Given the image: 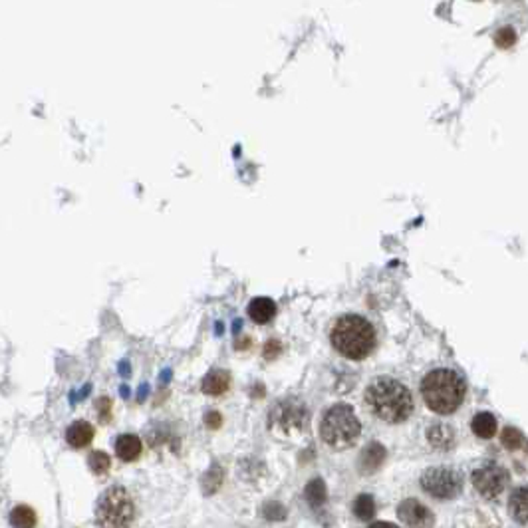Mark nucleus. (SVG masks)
Returning a JSON list of instances; mask_svg holds the SVG:
<instances>
[{"instance_id":"5","label":"nucleus","mask_w":528,"mask_h":528,"mask_svg":"<svg viewBox=\"0 0 528 528\" xmlns=\"http://www.w3.org/2000/svg\"><path fill=\"white\" fill-rule=\"evenodd\" d=\"M135 514L133 500L124 486L108 488L97 502L96 522L99 527H127Z\"/></svg>"},{"instance_id":"3","label":"nucleus","mask_w":528,"mask_h":528,"mask_svg":"<svg viewBox=\"0 0 528 528\" xmlns=\"http://www.w3.org/2000/svg\"><path fill=\"white\" fill-rule=\"evenodd\" d=\"M330 340L340 356L347 360H363L374 352L375 330L365 318L346 314L333 322Z\"/></svg>"},{"instance_id":"9","label":"nucleus","mask_w":528,"mask_h":528,"mask_svg":"<svg viewBox=\"0 0 528 528\" xmlns=\"http://www.w3.org/2000/svg\"><path fill=\"white\" fill-rule=\"evenodd\" d=\"M397 516L407 527H433L435 516L429 509L415 499H405L397 506Z\"/></svg>"},{"instance_id":"6","label":"nucleus","mask_w":528,"mask_h":528,"mask_svg":"<svg viewBox=\"0 0 528 528\" xmlns=\"http://www.w3.org/2000/svg\"><path fill=\"white\" fill-rule=\"evenodd\" d=\"M306 419H308V413H306L304 403L296 397H286L270 409L268 427L274 433H282L288 437L304 429Z\"/></svg>"},{"instance_id":"21","label":"nucleus","mask_w":528,"mask_h":528,"mask_svg":"<svg viewBox=\"0 0 528 528\" xmlns=\"http://www.w3.org/2000/svg\"><path fill=\"white\" fill-rule=\"evenodd\" d=\"M88 463H90V469L96 472V475H104V472L110 471L111 467V459L108 453H104V451H94L90 459H88Z\"/></svg>"},{"instance_id":"11","label":"nucleus","mask_w":528,"mask_h":528,"mask_svg":"<svg viewBox=\"0 0 528 528\" xmlns=\"http://www.w3.org/2000/svg\"><path fill=\"white\" fill-rule=\"evenodd\" d=\"M427 441L431 443V447H435L439 451H449L455 443V431L443 423L431 425L427 429Z\"/></svg>"},{"instance_id":"12","label":"nucleus","mask_w":528,"mask_h":528,"mask_svg":"<svg viewBox=\"0 0 528 528\" xmlns=\"http://www.w3.org/2000/svg\"><path fill=\"white\" fill-rule=\"evenodd\" d=\"M115 453L125 463L135 461L141 455V439L138 435L125 433L122 437H117V441H115Z\"/></svg>"},{"instance_id":"2","label":"nucleus","mask_w":528,"mask_h":528,"mask_svg":"<svg viewBox=\"0 0 528 528\" xmlns=\"http://www.w3.org/2000/svg\"><path fill=\"white\" fill-rule=\"evenodd\" d=\"M421 395L431 411L439 415L455 413L467 395V381L455 370H433L421 381Z\"/></svg>"},{"instance_id":"20","label":"nucleus","mask_w":528,"mask_h":528,"mask_svg":"<svg viewBox=\"0 0 528 528\" xmlns=\"http://www.w3.org/2000/svg\"><path fill=\"white\" fill-rule=\"evenodd\" d=\"M500 441L506 449L511 451H516L525 445V435L520 429H514V427H504L502 429V435H500Z\"/></svg>"},{"instance_id":"1","label":"nucleus","mask_w":528,"mask_h":528,"mask_svg":"<svg viewBox=\"0 0 528 528\" xmlns=\"http://www.w3.org/2000/svg\"><path fill=\"white\" fill-rule=\"evenodd\" d=\"M365 405L377 419L386 423H403L413 413V395L395 377H375L365 389Z\"/></svg>"},{"instance_id":"22","label":"nucleus","mask_w":528,"mask_h":528,"mask_svg":"<svg viewBox=\"0 0 528 528\" xmlns=\"http://www.w3.org/2000/svg\"><path fill=\"white\" fill-rule=\"evenodd\" d=\"M306 497H308V500H310L314 506L322 504V502L326 500V486H324V483H322L320 479L312 481L310 485L306 486Z\"/></svg>"},{"instance_id":"19","label":"nucleus","mask_w":528,"mask_h":528,"mask_svg":"<svg viewBox=\"0 0 528 528\" xmlns=\"http://www.w3.org/2000/svg\"><path fill=\"white\" fill-rule=\"evenodd\" d=\"M10 525L13 527H34L36 525V514L30 506H16L10 514Z\"/></svg>"},{"instance_id":"7","label":"nucleus","mask_w":528,"mask_h":528,"mask_svg":"<svg viewBox=\"0 0 528 528\" xmlns=\"http://www.w3.org/2000/svg\"><path fill=\"white\" fill-rule=\"evenodd\" d=\"M421 486L433 499L451 500L463 488V477L449 467H431L421 475Z\"/></svg>"},{"instance_id":"4","label":"nucleus","mask_w":528,"mask_h":528,"mask_svg":"<svg viewBox=\"0 0 528 528\" xmlns=\"http://www.w3.org/2000/svg\"><path fill=\"white\" fill-rule=\"evenodd\" d=\"M361 433V423L354 407L346 403H336L332 405L320 423V435L324 443H328L332 449H347L358 441Z\"/></svg>"},{"instance_id":"10","label":"nucleus","mask_w":528,"mask_h":528,"mask_svg":"<svg viewBox=\"0 0 528 528\" xmlns=\"http://www.w3.org/2000/svg\"><path fill=\"white\" fill-rule=\"evenodd\" d=\"M249 316L256 324H268L270 320L277 316V304L272 298L258 296L254 300H250L249 304Z\"/></svg>"},{"instance_id":"16","label":"nucleus","mask_w":528,"mask_h":528,"mask_svg":"<svg viewBox=\"0 0 528 528\" xmlns=\"http://www.w3.org/2000/svg\"><path fill=\"white\" fill-rule=\"evenodd\" d=\"M471 429L477 437H481V439H490V437L497 435V419H495L493 413H488V411L477 413V415L472 417Z\"/></svg>"},{"instance_id":"8","label":"nucleus","mask_w":528,"mask_h":528,"mask_svg":"<svg viewBox=\"0 0 528 528\" xmlns=\"http://www.w3.org/2000/svg\"><path fill=\"white\" fill-rule=\"evenodd\" d=\"M471 481L479 495H483L485 499H497L509 483V472L499 463L486 461L485 465L472 471Z\"/></svg>"},{"instance_id":"23","label":"nucleus","mask_w":528,"mask_h":528,"mask_svg":"<svg viewBox=\"0 0 528 528\" xmlns=\"http://www.w3.org/2000/svg\"><path fill=\"white\" fill-rule=\"evenodd\" d=\"M495 42H497V46H500V48H511L514 42H516V34H514L513 28H502V30L497 32Z\"/></svg>"},{"instance_id":"25","label":"nucleus","mask_w":528,"mask_h":528,"mask_svg":"<svg viewBox=\"0 0 528 528\" xmlns=\"http://www.w3.org/2000/svg\"><path fill=\"white\" fill-rule=\"evenodd\" d=\"M207 425L208 427H221V415L219 413H207Z\"/></svg>"},{"instance_id":"14","label":"nucleus","mask_w":528,"mask_h":528,"mask_svg":"<svg viewBox=\"0 0 528 528\" xmlns=\"http://www.w3.org/2000/svg\"><path fill=\"white\" fill-rule=\"evenodd\" d=\"M383 459H386V449H383V445H379V443L368 445V447L361 451V457H360L361 472L377 471V469L381 467Z\"/></svg>"},{"instance_id":"17","label":"nucleus","mask_w":528,"mask_h":528,"mask_svg":"<svg viewBox=\"0 0 528 528\" xmlns=\"http://www.w3.org/2000/svg\"><path fill=\"white\" fill-rule=\"evenodd\" d=\"M509 511L520 525H527V514H528V490L525 486L516 488L511 495V502H509Z\"/></svg>"},{"instance_id":"15","label":"nucleus","mask_w":528,"mask_h":528,"mask_svg":"<svg viewBox=\"0 0 528 528\" xmlns=\"http://www.w3.org/2000/svg\"><path fill=\"white\" fill-rule=\"evenodd\" d=\"M229 388H231V375L224 370H213L203 379V391L207 395H222Z\"/></svg>"},{"instance_id":"24","label":"nucleus","mask_w":528,"mask_h":528,"mask_svg":"<svg viewBox=\"0 0 528 528\" xmlns=\"http://www.w3.org/2000/svg\"><path fill=\"white\" fill-rule=\"evenodd\" d=\"M280 349H282L280 342H278V340H270V342L264 346V356H266V360H272V358H277L278 354H280Z\"/></svg>"},{"instance_id":"13","label":"nucleus","mask_w":528,"mask_h":528,"mask_svg":"<svg viewBox=\"0 0 528 528\" xmlns=\"http://www.w3.org/2000/svg\"><path fill=\"white\" fill-rule=\"evenodd\" d=\"M92 439H94V427L88 421H76L66 431V441L76 449H82L85 445H90Z\"/></svg>"},{"instance_id":"18","label":"nucleus","mask_w":528,"mask_h":528,"mask_svg":"<svg viewBox=\"0 0 528 528\" xmlns=\"http://www.w3.org/2000/svg\"><path fill=\"white\" fill-rule=\"evenodd\" d=\"M354 514L360 518V520H372L375 514V502L374 497L370 495H360L356 502H354Z\"/></svg>"}]
</instances>
